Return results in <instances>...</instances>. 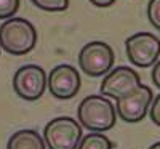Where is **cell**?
<instances>
[{"label": "cell", "instance_id": "6", "mask_svg": "<svg viewBox=\"0 0 160 149\" xmlns=\"http://www.w3.org/2000/svg\"><path fill=\"white\" fill-rule=\"evenodd\" d=\"M47 87V74L37 64L21 66L13 77V90L26 101H35L43 95Z\"/></svg>", "mask_w": 160, "mask_h": 149}, {"label": "cell", "instance_id": "15", "mask_svg": "<svg viewBox=\"0 0 160 149\" xmlns=\"http://www.w3.org/2000/svg\"><path fill=\"white\" fill-rule=\"evenodd\" d=\"M149 116H151V120L157 127H160V93L152 100L151 103V107H149Z\"/></svg>", "mask_w": 160, "mask_h": 149}, {"label": "cell", "instance_id": "10", "mask_svg": "<svg viewBox=\"0 0 160 149\" xmlns=\"http://www.w3.org/2000/svg\"><path fill=\"white\" fill-rule=\"evenodd\" d=\"M7 149H45V141L35 130H18L8 140Z\"/></svg>", "mask_w": 160, "mask_h": 149}, {"label": "cell", "instance_id": "13", "mask_svg": "<svg viewBox=\"0 0 160 149\" xmlns=\"http://www.w3.org/2000/svg\"><path fill=\"white\" fill-rule=\"evenodd\" d=\"M19 8V0H0V19L11 18Z\"/></svg>", "mask_w": 160, "mask_h": 149}, {"label": "cell", "instance_id": "4", "mask_svg": "<svg viewBox=\"0 0 160 149\" xmlns=\"http://www.w3.org/2000/svg\"><path fill=\"white\" fill-rule=\"evenodd\" d=\"M114 61V50L101 40H93V42L87 44L78 53L80 69L90 77H101L104 74H109Z\"/></svg>", "mask_w": 160, "mask_h": 149}, {"label": "cell", "instance_id": "2", "mask_svg": "<svg viewBox=\"0 0 160 149\" xmlns=\"http://www.w3.org/2000/svg\"><path fill=\"white\" fill-rule=\"evenodd\" d=\"M37 44L34 24L24 18H10L0 26V48L10 55H26Z\"/></svg>", "mask_w": 160, "mask_h": 149}, {"label": "cell", "instance_id": "17", "mask_svg": "<svg viewBox=\"0 0 160 149\" xmlns=\"http://www.w3.org/2000/svg\"><path fill=\"white\" fill-rule=\"evenodd\" d=\"M90 2L95 5V7H101V8H104V7H111L115 0H90Z\"/></svg>", "mask_w": 160, "mask_h": 149}, {"label": "cell", "instance_id": "12", "mask_svg": "<svg viewBox=\"0 0 160 149\" xmlns=\"http://www.w3.org/2000/svg\"><path fill=\"white\" fill-rule=\"evenodd\" d=\"M31 2L45 11H62L69 7V0H31Z\"/></svg>", "mask_w": 160, "mask_h": 149}, {"label": "cell", "instance_id": "14", "mask_svg": "<svg viewBox=\"0 0 160 149\" xmlns=\"http://www.w3.org/2000/svg\"><path fill=\"white\" fill-rule=\"evenodd\" d=\"M148 18L154 28L160 31V0H149Z\"/></svg>", "mask_w": 160, "mask_h": 149}, {"label": "cell", "instance_id": "16", "mask_svg": "<svg viewBox=\"0 0 160 149\" xmlns=\"http://www.w3.org/2000/svg\"><path fill=\"white\" fill-rule=\"evenodd\" d=\"M152 82L157 88H160V59L154 64V69H152Z\"/></svg>", "mask_w": 160, "mask_h": 149}, {"label": "cell", "instance_id": "7", "mask_svg": "<svg viewBox=\"0 0 160 149\" xmlns=\"http://www.w3.org/2000/svg\"><path fill=\"white\" fill-rule=\"evenodd\" d=\"M152 100H154L152 90L148 85H141L131 93L125 95L123 98H118L115 101L117 116L125 122H130V124L139 122L148 114Z\"/></svg>", "mask_w": 160, "mask_h": 149}, {"label": "cell", "instance_id": "1", "mask_svg": "<svg viewBox=\"0 0 160 149\" xmlns=\"http://www.w3.org/2000/svg\"><path fill=\"white\" fill-rule=\"evenodd\" d=\"M77 117L82 127L93 133L111 130L117 122V111L111 100L102 95H90L78 104Z\"/></svg>", "mask_w": 160, "mask_h": 149}, {"label": "cell", "instance_id": "11", "mask_svg": "<svg viewBox=\"0 0 160 149\" xmlns=\"http://www.w3.org/2000/svg\"><path fill=\"white\" fill-rule=\"evenodd\" d=\"M111 140L102 133H88L80 140L77 149H112Z\"/></svg>", "mask_w": 160, "mask_h": 149}, {"label": "cell", "instance_id": "3", "mask_svg": "<svg viewBox=\"0 0 160 149\" xmlns=\"http://www.w3.org/2000/svg\"><path fill=\"white\" fill-rule=\"evenodd\" d=\"M82 140V127L72 117H56L43 130V141L48 149H77Z\"/></svg>", "mask_w": 160, "mask_h": 149}, {"label": "cell", "instance_id": "18", "mask_svg": "<svg viewBox=\"0 0 160 149\" xmlns=\"http://www.w3.org/2000/svg\"><path fill=\"white\" fill-rule=\"evenodd\" d=\"M149 149H160V141H157V143H154Z\"/></svg>", "mask_w": 160, "mask_h": 149}, {"label": "cell", "instance_id": "5", "mask_svg": "<svg viewBox=\"0 0 160 149\" xmlns=\"http://www.w3.org/2000/svg\"><path fill=\"white\" fill-rule=\"evenodd\" d=\"M128 61L138 67H151L160 56V39L151 32H138L125 40Z\"/></svg>", "mask_w": 160, "mask_h": 149}, {"label": "cell", "instance_id": "9", "mask_svg": "<svg viewBox=\"0 0 160 149\" xmlns=\"http://www.w3.org/2000/svg\"><path fill=\"white\" fill-rule=\"evenodd\" d=\"M47 85L55 98L71 100L80 90V74L71 64H59L51 69Z\"/></svg>", "mask_w": 160, "mask_h": 149}, {"label": "cell", "instance_id": "8", "mask_svg": "<svg viewBox=\"0 0 160 149\" xmlns=\"http://www.w3.org/2000/svg\"><path fill=\"white\" fill-rule=\"evenodd\" d=\"M141 85L142 84H141L139 74L135 69H131L128 66H118L115 69H112L109 74H106V77L102 79L101 95L114 98L117 101L118 98H123L125 95L131 93Z\"/></svg>", "mask_w": 160, "mask_h": 149}]
</instances>
